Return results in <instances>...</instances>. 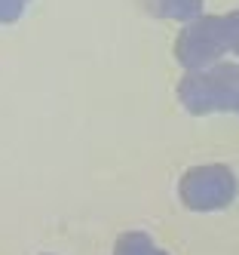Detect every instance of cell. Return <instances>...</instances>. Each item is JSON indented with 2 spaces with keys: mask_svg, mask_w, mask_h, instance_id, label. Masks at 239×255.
<instances>
[{
  "mask_svg": "<svg viewBox=\"0 0 239 255\" xmlns=\"http://www.w3.org/2000/svg\"><path fill=\"white\" fill-rule=\"evenodd\" d=\"M22 9V0H0V22H9Z\"/></svg>",
  "mask_w": 239,
  "mask_h": 255,
  "instance_id": "1",
  "label": "cell"
}]
</instances>
